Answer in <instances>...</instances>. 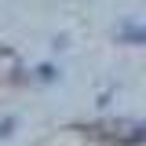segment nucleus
<instances>
[{"instance_id":"f257e3e1","label":"nucleus","mask_w":146,"mask_h":146,"mask_svg":"<svg viewBox=\"0 0 146 146\" xmlns=\"http://www.w3.org/2000/svg\"><path fill=\"white\" fill-rule=\"evenodd\" d=\"M84 131L91 139H102V143H113V146H143L146 143V124H139V121H99Z\"/></svg>"},{"instance_id":"f03ea898","label":"nucleus","mask_w":146,"mask_h":146,"mask_svg":"<svg viewBox=\"0 0 146 146\" xmlns=\"http://www.w3.org/2000/svg\"><path fill=\"white\" fill-rule=\"evenodd\" d=\"M117 40H124V44H146V26L124 22V26L117 29Z\"/></svg>"}]
</instances>
